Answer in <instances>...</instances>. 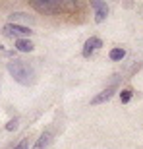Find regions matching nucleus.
Segmentation results:
<instances>
[{
	"mask_svg": "<svg viewBox=\"0 0 143 149\" xmlns=\"http://www.w3.org/2000/svg\"><path fill=\"white\" fill-rule=\"evenodd\" d=\"M14 149H27V141L23 139L22 143H17V145H16V147H14Z\"/></svg>",
	"mask_w": 143,
	"mask_h": 149,
	"instance_id": "nucleus-13",
	"label": "nucleus"
},
{
	"mask_svg": "<svg viewBox=\"0 0 143 149\" xmlns=\"http://www.w3.org/2000/svg\"><path fill=\"white\" fill-rule=\"evenodd\" d=\"M130 99H132V91H128V89H126V91H122V93H120V101H122V103H128Z\"/></svg>",
	"mask_w": 143,
	"mask_h": 149,
	"instance_id": "nucleus-10",
	"label": "nucleus"
},
{
	"mask_svg": "<svg viewBox=\"0 0 143 149\" xmlns=\"http://www.w3.org/2000/svg\"><path fill=\"white\" fill-rule=\"evenodd\" d=\"M16 49L19 50V52H31V50H33V43L27 41V39H17Z\"/></svg>",
	"mask_w": 143,
	"mask_h": 149,
	"instance_id": "nucleus-8",
	"label": "nucleus"
},
{
	"mask_svg": "<svg viewBox=\"0 0 143 149\" xmlns=\"http://www.w3.org/2000/svg\"><path fill=\"white\" fill-rule=\"evenodd\" d=\"M12 19H27V22H29L31 17H29L27 14H17V12H16V14H12Z\"/></svg>",
	"mask_w": 143,
	"mask_h": 149,
	"instance_id": "nucleus-12",
	"label": "nucleus"
},
{
	"mask_svg": "<svg viewBox=\"0 0 143 149\" xmlns=\"http://www.w3.org/2000/svg\"><path fill=\"white\" fill-rule=\"evenodd\" d=\"M16 128H17V118H12V120L6 124V130H10V132H14Z\"/></svg>",
	"mask_w": 143,
	"mask_h": 149,
	"instance_id": "nucleus-11",
	"label": "nucleus"
},
{
	"mask_svg": "<svg viewBox=\"0 0 143 149\" xmlns=\"http://www.w3.org/2000/svg\"><path fill=\"white\" fill-rule=\"evenodd\" d=\"M8 72H10V76L17 83H22V85H31L35 81V70L25 60H12L8 64Z\"/></svg>",
	"mask_w": 143,
	"mask_h": 149,
	"instance_id": "nucleus-1",
	"label": "nucleus"
},
{
	"mask_svg": "<svg viewBox=\"0 0 143 149\" xmlns=\"http://www.w3.org/2000/svg\"><path fill=\"white\" fill-rule=\"evenodd\" d=\"M101 45H103V43H101V39H99V37H91V39H87V41H85V45H83V56H89L95 49H99Z\"/></svg>",
	"mask_w": 143,
	"mask_h": 149,
	"instance_id": "nucleus-5",
	"label": "nucleus"
},
{
	"mask_svg": "<svg viewBox=\"0 0 143 149\" xmlns=\"http://www.w3.org/2000/svg\"><path fill=\"white\" fill-rule=\"evenodd\" d=\"M114 91H116L114 87H106L105 91H103V93H99V95H97V97H95L93 101H91V103H93V105H99V103H105V101H108L110 97L114 95Z\"/></svg>",
	"mask_w": 143,
	"mask_h": 149,
	"instance_id": "nucleus-7",
	"label": "nucleus"
},
{
	"mask_svg": "<svg viewBox=\"0 0 143 149\" xmlns=\"http://www.w3.org/2000/svg\"><path fill=\"white\" fill-rule=\"evenodd\" d=\"M33 8L43 14H60L68 8V4H64L60 0H35Z\"/></svg>",
	"mask_w": 143,
	"mask_h": 149,
	"instance_id": "nucleus-2",
	"label": "nucleus"
},
{
	"mask_svg": "<svg viewBox=\"0 0 143 149\" xmlns=\"http://www.w3.org/2000/svg\"><path fill=\"white\" fill-rule=\"evenodd\" d=\"M126 56V50H122V49H112L110 50V58L112 60H122Z\"/></svg>",
	"mask_w": 143,
	"mask_h": 149,
	"instance_id": "nucleus-9",
	"label": "nucleus"
},
{
	"mask_svg": "<svg viewBox=\"0 0 143 149\" xmlns=\"http://www.w3.org/2000/svg\"><path fill=\"white\" fill-rule=\"evenodd\" d=\"M91 6H93V10H95V22L97 23L105 22V17L108 16V4L103 2V0H93Z\"/></svg>",
	"mask_w": 143,
	"mask_h": 149,
	"instance_id": "nucleus-4",
	"label": "nucleus"
},
{
	"mask_svg": "<svg viewBox=\"0 0 143 149\" xmlns=\"http://www.w3.org/2000/svg\"><path fill=\"white\" fill-rule=\"evenodd\" d=\"M50 141H52V134L47 130V132L41 134V138L37 139V143H35V147H33V149H47V147L50 145Z\"/></svg>",
	"mask_w": 143,
	"mask_h": 149,
	"instance_id": "nucleus-6",
	"label": "nucleus"
},
{
	"mask_svg": "<svg viewBox=\"0 0 143 149\" xmlns=\"http://www.w3.org/2000/svg\"><path fill=\"white\" fill-rule=\"evenodd\" d=\"M8 37H27V35H31V29L25 27V25H16V23H8V25H4V29H2Z\"/></svg>",
	"mask_w": 143,
	"mask_h": 149,
	"instance_id": "nucleus-3",
	"label": "nucleus"
}]
</instances>
